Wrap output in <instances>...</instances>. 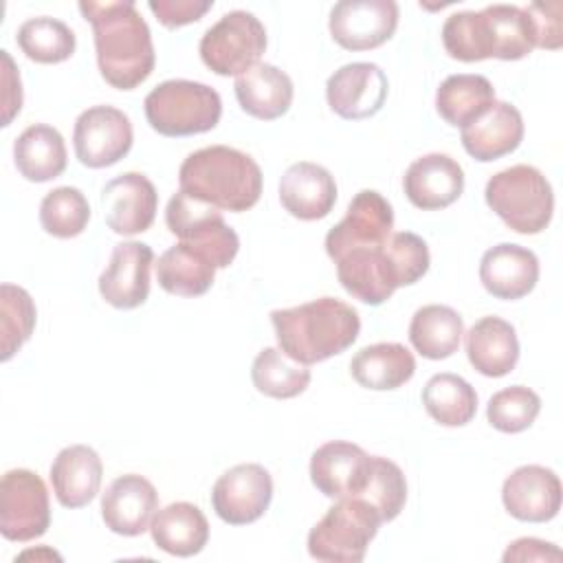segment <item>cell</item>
<instances>
[{
    "mask_svg": "<svg viewBox=\"0 0 563 563\" xmlns=\"http://www.w3.org/2000/svg\"><path fill=\"white\" fill-rule=\"evenodd\" d=\"M389 81L380 66L372 62H352L328 77L325 99L332 112L347 121L374 117L387 99Z\"/></svg>",
    "mask_w": 563,
    "mask_h": 563,
    "instance_id": "obj_15",
    "label": "cell"
},
{
    "mask_svg": "<svg viewBox=\"0 0 563 563\" xmlns=\"http://www.w3.org/2000/svg\"><path fill=\"white\" fill-rule=\"evenodd\" d=\"M273 477L255 462L238 464L222 473L211 490V506L216 515L231 526H246L257 521L271 506Z\"/></svg>",
    "mask_w": 563,
    "mask_h": 563,
    "instance_id": "obj_13",
    "label": "cell"
},
{
    "mask_svg": "<svg viewBox=\"0 0 563 563\" xmlns=\"http://www.w3.org/2000/svg\"><path fill=\"white\" fill-rule=\"evenodd\" d=\"M501 501L519 521H550L561 510V479L552 468L539 464L519 466L504 479Z\"/></svg>",
    "mask_w": 563,
    "mask_h": 563,
    "instance_id": "obj_18",
    "label": "cell"
},
{
    "mask_svg": "<svg viewBox=\"0 0 563 563\" xmlns=\"http://www.w3.org/2000/svg\"><path fill=\"white\" fill-rule=\"evenodd\" d=\"M101 475V457L86 444L62 449L51 464L53 493L64 508H81L90 504L99 493Z\"/></svg>",
    "mask_w": 563,
    "mask_h": 563,
    "instance_id": "obj_26",
    "label": "cell"
},
{
    "mask_svg": "<svg viewBox=\"0 0 563 563\" xmlns=\"http://www.w3.org/2000/svg\"><path fill=\"white\" fill-rule=\"evenodd\" d=\"M486 205L517 233H541L554 211V194L548 178L532 165H512L486 183Z\"/></svg>",
    "mask_w": 563,
    "mask_h": 563,
    "instance_id": "obj_5",
    "label": "cell"
},
{
    "mask_svg": "<svg viewBox=\"0 0 563 563\" xmlns=\"http://www.w3.org/2000/svg\"><path fill=\"white\" fill-rule=\"evenodd\" d=\"M479 282L497 299H521L539 282V260L526 246L497 244L482 255Z\"/></svg>",
    "mask_w": 563,
    "mask_h": 563,
    "instance_id": "obj_22",
    "label": "cell"
},
{
    "mask_svg": "<svg viewBox=\"0 0 563 563\" xmlns=\"http://www.w3.org/2000/svg\"><path fill=\"white\" fill-rule=\"evenodd\" d=\"M35 303L31 295L13 284L0 286V358L9 361L33 334L35 328Z\"/></svg>",
    "mask_w": 563,
    "mask_h": 563,
    "instance_id": "obj_39",
    "label": "cell"
},
{
    "mask_svg": "<svg viewBox=\"0 0 563 563\" xmlns=\"http://www.w3.org/2000/svg\"><path fill=\"white\" fill-rule=\"evenodd\" d=\"M22 53L37 64H59L75 53V33L73 29L55 18L42 15L31 18L20 24L15 35Z\"/></svg>",
    "mask_w": 563,
    "mask_h": 563,
    "instance_id": "obj_37",
    "label": "cell"
},
{
    "mask_svg": "<svg viewBox=\"0 0 563 563\" xmlns=\"http://www.w3.org/2000/svg\"><path fill=\"white\" fill-rule=\"evenodd\" d=\"M51 526L48 490L29 468H13L0 482V532L9 541L26 543Z\"/></svg>",
    "mask_w": 563,
    "mask_h": 563,
    "instance_id": "obj_10",
    "label": "cell"
},
{
    "mask_svg": "<svg viewBox=\"0 0 563 563\" xmlns=\"http://www.w3.org/2000/svg\"><path fill=\"white\" fill-rule=\"evenodd\" d=\"M150 532L152 541L163 552L174 556H194L209 541V521L198 506L176 501L156 510Z\"/></svg>",
    "mask_w": 563,
    "mask_h": 563,
    "instance_id": "obj_29",
    "label": "cell"
},
{
    "mask_svg": "<svg viewBox=\"0 0 563 563\" xmlns=\"http://www.w3.org/2000/svg\"><path fill=\"white\" fill-rule=\"evenodd\" d=\"M523 141L521 112L508 101H495L484 114L462 128V145L479 163L515 152Z\"/></svg>",
    "mask_w": 563,
    "mask_h": 563,
    "instance_id": "obj_23",
    "label": "cell"
},
{
    "mask_svg": "<svg viewBox=\"0 0 563 563\" xmlns=\"http://www.w3.org/2000/svg\"><path fill=\"white\" fill-rule=\"evenodd\" d=\"M134 132L128 114L112 106L84 110L73 130L75 154L81 165L101 169L119 163L132 147Z\"/></svg>",
    "mask_w": 563,
    "mask_h": 563,
    "instance_id": "obj_11",
    "label": "cell"
},
{
    "mask_svg": "<svg viewBox=\"0 0 563 563\" xmlns=\"http://www.w3.org/2000/svg\"><path fill=\"white\" fill-rule=\"evenodd\" d=\"M90 22L101 77L117 90L141 86L154 70L156 53L147 22L132 0L79 2Z\"/></svg>",
    "mask_w": 563,
    "mask_h": 563,
    "instance_id": "obj_1",
    "label": "cell"
},
{
    "mask_svg": "<svg viewBox=\"0 0 563 563\" xmlns=\"http://www.w3.org/2000/svg\"><path fill=\"white\" fill-rule=\"evenodd\" d=\"M350 372L361 387L387 391L411 380L416 358L402 343H374L361 347L352 356Z\"/></svg>",
    "mask_w": 563,
    "mask_h": 563,
    "instance_id": "obj_30",
    "label": "cell"
},
{
    "mask_svg": "<svg viewBox=\"0 0 563 563\" xmlns=\"http://www.w3.org/2000/svg\"><path fill=\"white\" fill-rule=\"evenodd\" d=\"M233 88L240 108L262 121H273L286 114L295 95L290 77L273 64H255L235 77Z\"/></svg>",
    "mask_w": 563,
    "mask_h": 563,
    "instance_id": "obj_28",
    "label": "cell"
},
{
    "mask_svg": "<svg viewBox=\"0 0 563 563\" xmlns=\"http://www.w3.org/2000/svg\"><path fill=\"white\" fill-rule=\"evenodd\" d=\"M391 229L394 211L387 198L374 189H363L350 200L345 218L328 231L325 253L336 262L356 249H378L389 240Z\"/></svg>",
    "mask_w": 563,
    "mask_h": 563,
    "instance_id": "obj_12",
    "label": "cell"
},
{
    "mask_svg": "<svg viewBox=\"0 0 563 563\" xmlns=\"http://www.w3.org/2000/svg\"><path fill=\"white\" fill-rule=\"evenodd\" d=\"M165 222L183 244L205 253L216 268H227L240 251V238L224 222L220 209L180 189L167 202Z\"/></svg>",
    "mask_w": 563,
    "mask_h": 563,
    "instance_id": "obj_8",
    "label": "cell"
},
{
    "mask_svg": "<svg viewBox=\"0 0 563 563\" xmlns=\"http://www.w3.org/2000/svg\"><path fill=\"white\" fill-rule=\"evenodd\" d=\"M541 411V398L537 391L523 385L506 387L490 396L486 407L488 422L501 433L526 431Z\"/></svg>",
    "mask_w": 563,
    "mask_h": 563,
    "instance_id": "obj_40",
    "label": "cell"
},
{
    "mask_svg": "<svg viewBox=\"0 0 563 563\" xmlns=\"http://www.w3.org/2000/svg\"><path fill=\"white\" fill-rule=\"evenodd\" d=\"M561 550L550 543V541H541L534 537H523L512 541L506 552H504V563L510 561H561Z\"/></svg>",
    "mask_w": 563,
    "mask_h": 563,
    "instance_id": "obj_45",
    "label": "cell"
},
{
    "mask_svg": "<svg viewBox=\"0 0 563 563\" xmlns=\"http://www.w3.org/2000/svg\"><path fill=\"white\" fill-rule=\"evenodd\" d=\"M18 172L31 183H46L66 169V145L62 134L46 125H29L13 143Z\"/></svg>",
    "mask_w": 563,
    "mask_h": 563,
    "instance_id": "obj_31",
    "label": "cell"
},
{
    "mask_svg": "<svg viewBox=\"0 0 563 563\" xmlns=\"http://www.w3.org/2000/svg\"><path fill=\"white\" fill-rule=\"evenodd\" d=\"M150 11L167 29H178L198 22L211 7V0H150Z\"/></svg>",
    "mask_w": 563,
    "mask_h": 563,
    "instance_id": "obj_44",
    "label": "cell"
},
{
    "mask_svg": "<svg viewBox=\"0 0 563 563\" xmlns=\"http://www.w3.org/2000/svg\"><path fill=\"white\" fill-rule=\"evenodd\" d=\"M442 44L453 59L515 62L537 46L534 24L526 9L490 4L482 11H457L442 26Z\"/></svg>",
    "mask_w": 563,
    "mask_h": 563,
    "instance_id": "obj_3",
    "label": "cell"
},
{
    "mask_svg": "<svg viewBox=\"0 0 563 563\" xmlns=\"http://www.w3.org/2000/svg\"><path fill=\"white\" fill-rule=\"evenodd\" d=\"M464 334L462 317L442 303H429L413 312L409 323V341L424 358L440 361L457 352Z\"/></svg>",
    "mask_w": 563,
    "mask_h": 563,
    "instance_id": "obj_33",
    "label": "cell"
},
{
    "mask_svg": "<svg viewBox=\"0 0 563 563\" xmlns=\"http://www.w3.org/2000/svg\"><path fill=\"white\" fill-rule=\"evenodd\" d=\"M90 220V207L86 196L77 187H55L42 198L40 224L48 235L75 238L84 233Z\"/></svg>",
    "mask_w": 563,
    "mask_h": 563,
    "instance_id": "obj_38",
    "label": "cell"
},
{
    "mask_svg": "<svg viewBox=\"0 0 563 563\" xmlns=\"http://www.w3.org/2000/svg\"><path fill=\"white\" fill-rule=\"evenodd\" d=\"M257 391L271 398H295L310 385V369L288 358L279 347H264L251 367Z\"/></svg>",
    "mask_w": 563,
    "mask_h": 563,
    "instance_id": "obj_36",
    "label": "cell"
},
{
    "mask_svg": "<svg viewBox=\"0 0 563 563\" xmlns=\"http://www.w3.org/2000/svg\"><path fill=\"white\" fill-rule=\"evenodd\" d=\"M537 35V46L556 51L563 44V26H561V2H532L526 7Z\"/></svg>",
    "mask_w": 563,
    "mask_h": 563,
    "instance_id": "obj_43",
    "label": "cell"
},
{
    "mask_svg": "<svg viewBox=\"0 0 563 563\" xmlns=\"http://www.w3.org/2000/svg\"><path fill=\"white\" fill-rule=\"evenodd\" d=\"M266 51V29L249 11L224 13L200 40V57L216 75L240 77Z\"/></svg>",
    "mask_w": 563,
    "mask_h": 563,
    "instance_id": "obj_9",
    "label": "cell"
},
{
    "mask_svg": "<svg viewBox=\"0 0 563 563\" xmlns=\"http://www.w3.org/2000/svg\"><path fill=\"white\" fill-rule=\"evenodd\" d=\"M145 117L163 136L202 134L218 125L222 99L207 84L167 79L145 97Z\"/></svg>",
    "mask_w": 563,
    "mask_h": 563,
    "instance_id": "obj_6",
    "label": "cell"
},
{
    "mask_svg": "<svg viewBox=\"0 0 563 563\" xmlns=\"http://www.w3.org/2000/svg\"><path fill=\"white\" fill-rule=\"evenodd\" d=\"M385 244L378 249L350 251L334 262L336 277L345 292L369 306H380L400 288Z\"/></svg>",
    "mask_w": 563,
    "mask_h": 563,
    "instance_id": "obj_24",
    "label": "cell"
},
{
    "mask_svg": "<svg viewBox=\"0 0 563 563\" xmlns=\"http://www.w3.org/2000/svg\"><path fill=\"white\" fill-rule=\"evenodd\" d=\"M158 510V493L150 479L136 473L117 477L101 497V517L114 534H143Z\"/></svg>",
    "mask_w": 563,
    "mask_h": 563,
    "instance_id": "obj_20",
    "label": "cell"
},
{
    "mask_svg": "<svg viewBox=\"0 0 563 563\" xmlns=\"http://www.w3.org/2000/svg\"><path fill=\"white\" fill-rule=\"evenodd\" d=\"M495 103V88L484 75H449L435 92L438 114L455 128H464Z\"/></svg>",
    "mask_w": 563,
    "mask_h": 563,
    "instance_id": "obj_34",
    "label": "cell"
},
{
    "mask_svg": "<svg viewBox=\"0 0 563 563\" xmlns=\"http://www.w3.org/2000/svg\"><path fill=\"white\" fill-rule=\"evenodd\" d=\"M154 251L145 242H121L112 249L110 264L99 277L101 297L119 308L132 310L145 303L150 295V268Z\"/></svg>",
    "mask_w": 563,
    "mask_h": 563,
    "instance_id": "obj_19",
    "label": "cell"
},
{
    "mask_svg": "<svg viewBox=\"0 0 563 563\" xmlns=\"http://www.w3.org/2000/svg\"><path fill=\"white\" fill-rule=\"evenodd\" d=\"M271 321L279 350L301 365H314L345 352L361 332L356 308L334 297L273 310Z\"/></svg>",
    "mask_w": 563,
    "mask_h": 563,
    "instance_id": "obj_2",
    "label": "cell"
},
{
    "mask_svg": "<svg viewBox=\"0 0 563 563\" xmlns=\"http://www.w3.org/2000/svg\"><path fill=\"white\" fill-rule=\"evenodd\" d=\"M369 501L383 521H391L400 515L407 501V479L400 466L387 457L372 455V471L365 490L361 493Z\"/></svg>",
    "mask_w": 563,
    "mask_h": 563,
    "instance_id": "obj_41",
    "label": "cell"
},
{
    "mask_svg": "<svg viewBox=\"0 0 563 563\" xmlns=\"http://www.w3.org/2000/svg\"><path fill=\"white\" fill-rule=\"evenodd\" d=\"M106 224L119 235H136L152 227L158 209L154 183L139 172L112 178L101 191Z\"/></svg>",
    "mask_w": 563,
    "mask_h": 563,
    "instance_id": "obj_17",
    "label": "cell"
},
{
    "mask_svg": "<svg viewBox=\"0 0 563 563\" xmlns=\"http://www.w3.org/2000/svg\"><path fill=\"white\" fill-rule=\"evenodd\" d=\"M262 169L244 152L211 145L191 152L180 169V191L224 211H246L262 196Z\"/></svg>",
    "mask_w": 563,
    "mask_h": 563,
    "instance_id": "obj_4",
    "label": "cell"
},
{
    "mask_svg": "<svg viewBox=\"0 0 563 563\" xmlns=\"http://www.w3.org/2000/svg\"><path fill=\"white\" fill-rule=\"evenodd\" d=\"M402 187L413 207L435 211L453 205L462 196L464 172L455 158L431 152L407 167Z\"/></svg>",
    "mask_w": 563,
    "mask_h": 563,
    "instance_id": "obj_21",
    "label": "cell"
},
{
    "mask_svg": "<svg viewBox=\"0 0 563 563\" xmlns=\"http://www.w3.org/2000/svg\"><path fill=\"white\" fill-rule=\"evenodd\" d=\"M0 55H2V64H4V73H2V81H4V117H2V125H9L11 119L22 108V84H20V73L13 66L11 55L7 51H0Z\"/></svg>",
    "mask_w": 563,
    "mask_h": 563,
    "instance_id": "obj_46",
    "label": "cell"
},
{
    "mask_svg": "<svg viewBox=\"0 0 563 563\" xmlns=\"http://www.w3.org/2000/svg\"><path fill=\"white\" fill-rule=\"evenodd\" d=\"M330 35L345 51H369L385 44L398 26L394 0H341L330 11Z\"/></svg>",
    "mask_w": 563,
    "mask_h": 563,
    "instance_id": "obj_14",
    "label": "cell"
},
{
    "mask_svg": "<svg viewBox=\"0 0 563 563\" xmlns=\"http://www.w3.org/2000/svg\"><path fill=\"white\" fill-rule=\"evenodd\" d=\"M279 200L299 220H321L336 202L334 176L317 163H295L279 180Z\"/></svg>",
    "mask_w": 563,
    "mask_h": 563,
    "instance_id": "obj_25",
    "label": "cell"
},
{
    "mask_svg": "<svg viewBox=\"0 0 563 563\" xmlns=\"http://www.w3.org/2000/svg\"><path fill=\"white\" fill-rule=\"evenodd\" d=\"M385 246L398 277V286H411L429 271V246L420 235L411 231H398L389 235Z\"/></svg>",
    "mask_w": 563,
    "mask_h": 563,
    "instance_id": "obj_42",
    "label": "cell"
},
{
    "mask_svg": "<svg viewBox=\"0 0 563 563\" xmlns=\"http://www.w3.org/2000/svg\"><path fill=\"white\" fill-rule=\"evenodd\" d=\"M422 405L435 422L444 427H464L475 418L477 394L462 376L442 372L427 380Z\"/></svg>",
    "mask_w": 563,
    "mask_h": 563,
    "instance_id": "obj_35",
    "label": "cell"
},
{
    "mask_svg": "<svg viewBox=\"0 0 563 563\" xmlns=\"http://www.w3.org/2000/svg\"><path fill=\"white\" fill-rule=\"evenodd\" d=\"M468 363L488 378L510 374L519 361V341L512 323L501 317H482L466 332Z\"/></svg>",
    "mask_w": 563,
    "mask_h": 563,
    "instance_id": "obj_27",
    "label": "cell"
},
{
    "mask_svg": "<svg viewBox=\"0 0 563 563\" xmlns=\"http://www.w3.org/2000/svg\"><path fill=\"white\" fill-rule=\"evenodd\" d=\"M372 471V455L358 444L332 440L321 444L310 457V479L330 499L361 497Z\"/></svg>",
    "mask_w": 563,
    "mask_h": 563,
    "instance_id": "obj_16",
    "label": "cell"
},
{
    "mask_svg": "<svg viewBox=\"0 0 563 563\" xmlns=\"http://www.w3.org/2000/svg\"><path fill=\"white\" fill-rule=\"evenodd\" d=\"M383 523L363 497H343L308 532V552L317 561L361 563Z\"/></svg>",
    "mask_w": 563,
    "mask_h": 563,
    "instance_id": "obj_7",
    "label": "cell"
},
{
    "mask_svg": "<svg viewBox=\"0 0 563 563\" xmlns=\"http://www.w3.org/2000/svg\"><path fill=\"white\" fill-rule=\"evenodd\" d=\"M216 277V264L200 251L178 242L156 262V279L163 290L178 297L205 295Z\"/></svg>",
    "mask_w": 563,
    "mask_h": 563,
    "instance_id": "obj_32",
    "label": "cell"
}]
</instances>
